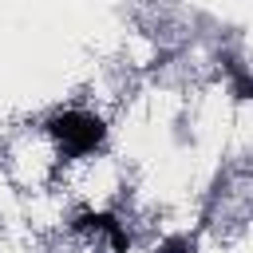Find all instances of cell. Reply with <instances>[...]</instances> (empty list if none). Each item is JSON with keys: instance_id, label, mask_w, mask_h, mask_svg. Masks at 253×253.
I'll return each instance as SVG.
<instances>
[{"instance_id": "6da1fadb", "label": "cell", "mask_w": 253, "mask_h": 253, "mask_svg": "<svg viewBox=\"0 0 253 253\" xmlns=\"http://www.w3.org/2000/svg\"><path fill=\"white\" fill-rule=\"evenodd\" d=\"M47 130H51V138L63 146V154H71V158L91 154V150L103 142V134H107V126H103L95 115H87V111L51 115V119H47Z\"/></svg>"}, {"instance_id": "7a4b0ae2", "label": "cell", "mask_w": 253, "mask_h": 253, "mask_svg": "<svg viewBox=\"0 0 253 253\" xmlns=\"http://www.w3.org/2000/svg\"><path fill=\"white\" fill-rule=\"evenodd\" d=\"M75 229H79V233H103L115 253H126V233H123V225H119L111 213H79V217H75Z\"/></svg>"}, {"instance_id": "3957f363", "label": "cell", "mask_w": 253, "mask_h": 253, "mask_svg": "<svg viewBox=\"0 0 253 253\" xmlns=\"http://www.w3.org/2000/svg\"><path fill=\"white\" fill-rule=\"evenodd\" d=\"M162 253H190V241H186V237H178V241H170Z\"/></svg>"}]
</instances>
